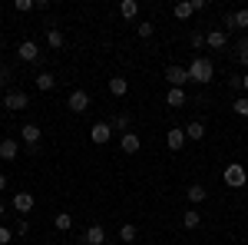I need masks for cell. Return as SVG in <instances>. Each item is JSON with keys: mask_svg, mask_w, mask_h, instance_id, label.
I'll use <instances>...</instances> for the list:
<instances>
[{"mask_svg": "<svg viewBox=\"0 0 248 245\" xmlns=\"http://www.w3.org/2000/svg\"><path fill=\"white\" fill-rule=\"evenodd\" d=\"M3 106H7L10 113H20V110L30 106V96L23 93V90H7V93H3Z\"/></svg>", "mask_w": 248, "mask_h": 245, "instance_id": "3957f363", "label": "cell"}, {"mask_svg": "<svg viewBox=\"0 0 248 245\" xmlns=\"http://www.w3.org/2000/svg\"><path fill=\"white\" fill-rule=\"evenodd\" d=\"M17 156H20V143L14 139V136L0 143V159H7V163H10V159H17Z\"/></svg>", "mask_w": 248, "mask_h": 245, "instance_id": "5bb4252c", "label": "cell"}, {"mask_svg": "<svg viewBox=\"0 0 248 245\" xmlns=\"http://www.w3.org/2000/svg\"><path fill=\"white\" fill-rule=\"evenodd\" d=\"M186 196H189V202H192V206H199V202H205V199H209V189H205V186H199V182H192V186L186 189Z\"/></svg>", "mask_w": 248, "mask_h": 245, "instance_id": "2e32d148", "label": "cell"}, {"mask_svg": "<svg viewBox=\"0 0 248 245\" xmlns=\"http://www.w3.org/2000/svg\"><path fill=\"white\" fill-rule=\"evenodd\" d=\"M189 43H192V50H202V47H205V33H199V30H195V33L189 37Z\"/></svg>", "mask_w": 248, "mask_h": 245, "instance_id": "f546056e", "label": "cell"}, {"mask_svg": "<svg viewBox=\"0 0 248 245\" xmlns=\"http://www.w3.org/2000/svg\"><path fill=\"white\" fill-rule=\"evenodd\" d=\"M136 235H139V229H136L133 222H126V226L119 229V242H126V245H129V242H136Z\"/></svg>", "mask_w": 248, "mask_h": 245, "instance_id": "484cf974", "label": "cell"}, {"mask_svg": "<svg viewBox=\"0 0 248 245\" xmlns=\"http://www.w3.org/2000/svg\"><path fill=\"white\" fill-rule=\"evenodd\" d=\"M109 126H113V132H129V126H133V116H129V113H116L113 119H109Z\"/></svg>", "mask_w": 248, "mask_h": 245, "instance_id": "e0dca14e", "label": "cell"}, {"mask_svg": "<svg viewBox=\"0 0 248 245\" xmlns=\"http://www.w3.org/2000/svg\"><path fill=\"white\" fill-rule=\"evenodd\" d=\"M46 43H50L53 50H63V43H66V40H63V30H57L53 23H46Z\"/></svg>", "mask_w": 248, "mask_h": 245, "instance_id": "ac0fdd59", "label": "cell"}, {"mask_svg": "<svg viewBox=\"0 0 248 245\" xmlns=\"http://www.w3.org/2000/svg\"><path fill=\"white\" fill-rule=\"evenodd\" d=\"M103 245H116V242H103Z\"/></svg>", "mask_w": 248, "mask_h": 245, "instance_id": "60d3db41", "label": "cell"}, {"mask_svg": "<svg viewBox=\"0 0 248 245\" xmlns=\"http://www.w3.org/2000/svg\"><path fill=\"white\" fill-rule=\"evenodd\" d=\"M109 93H113L116 99H119V96H126V93H129V83H126L123 76H113V80H109Z\"/></svg>", "mask_w": 248, "mask_h": 245, "instance_id": "7402d4cb", "label": "cell"}, {"mask_svg": "<svg viewBox=\"0 0 248 245\" xmlns=\"http://www.w3.org/2000/svg\"><path fill=\"white\" fill-rule=\"evenodd\" d=\"M14 7H17L20 14H27V10H33V0H17V3H14Z\"/></svg>", "mask_w": 248, "mask_h": 245, "instance_id": "1f68e13d", "label": "cell"}, {"mask_svg": "<svg viewBox=\"0 0 248 245\" xmlns=\"http://www.w3.org/2000/svg\"><path fill=\"white\" fill-rule=\"evenodd\" d=\"M235 27H238V30L248 27V10H235Z\"/></svg>", "mask_w": 248, "mask_h": 245, "instance_id": "4dcf8cb0", "label": "cell"}, {"mask_svg": "<svg viewBox=\"0 0 248 245\" xmlns=\"http://www.w3.org/2000/svg\"><path fill=\"white\" fill-rule=\"evenodd\" d=\"M212 76H215V63L209 57H195L189 63V80L192 83H209Z\"/></svg>", "mask_w": 248, "mask_h": 245, "instance_id": "6da1fadb", "label": "cell"}, {"mask_svg": "<svg viewBox=\"0 0 248 245\" xmlns=\"http://www.w3.org/2000/svg\"><path fill=\"white\" fill-rule=\"evenodd\" d=\"M7 83H10V70L0 66V90H7Z\"/></svg>", "mask_w": 248, "mask_h": 245, "instance_id": "d6a6232c", "label": "cell"}, {"mask_svg": "<svg viewBox=\"0 0 248 245\" xmlns=\"http://www.w3.org/2000/svg\"><path fill=\"white\" fill-rule=\"evenodd\" d=\"M225 27H235V10H232V14H225V17H222V30H225Z\"/></svg>", "mask_w": 248, "mask_h": 245, "instance_id": "e575fe53", "label": "cell"}, {"mask_svg": "<svg viewBox=\"0 0 248 245\" xmlns=\"http://www.w3.org/2000/svg\"><path fill=\"white\" fill-rule=\"evenodd\" d=\"M53 226H57V232H70L73 229V215L70 212H57L53 215Z\"/></svg>", "mask_w": 248, "mask_h": 245, "instance_id": "603a6c76", "label": "cell"}, {"mask_svg": "<svg viewBox=\"0 0 248 245\" xmlns=\"http://www.w3.org/2000/svg\"><path fill=\"white\" fill-rule=\"evenodd\" d=\"M222 182L229 189H242V186H248V169L242 166V163H229L225 169H222Z\"/></svg>", "mask_w": 248, "mask_h": 245, "instance_id": "7a4b0ae2", "label": "cell"}, {"mask_svg": "<svg viewBox=\"0 0 248 245\" xmlns=\"http://www.w3.org/2000/svg\"><path fill=\"white\" fill-rule=\"evenodd\" d=\"M109 139H113V126H109V123H93V126H90V143L103 146V143H109Z\"/></svg>", "mask_w": 248, "mask_h": 245, "instance_id": "8992f818", "label": "cell"}, {"mask_svg": "<svg viewBox=\"0 0 248 245\" xmlns=\"http://www.w3.org/2000/svg\"><path fill=\"white\" fill-rule=\"evenodd\" d=\"M3 189H7V176L0 172V192H3Z\"/></svg>", "mask_w": 248, "mask_h": 245, "instance_id": "74e56055", "label": "cell"}, {"mask_svg": "<svg viewBox=\"0 0 248 245\" xmlns=\"http://www.w3.org/2000/svg\"><path fill=\"white\" fill-rule=\"evenodd\" d=\"M136 14H139V3H136V0H123V3H119V17L133 20Z\"/></svg>", "mask_w": 248, "mask_h": 245, "instance_id": "cb8c5ba5", "label": "cell"}, {"mask_svg": "<svg viewBox=\"0 0 248 245\" xmlns=\"http://www.w3.org/2000/svg\"><path fill=\"white\" fill-rule=\"evenodd\" d=\"M53 86H57V76L50 73V70H40V73H37V90H40V93H50Z\"/></svg>", "mask_w": 248, "mask_h": 245, "instance_id": "9a60e30c", "label": "cell"}, {"mask_svg": "<svg viewBox=\"0 0 248 245\" xmlns=\"http://www.w3.org/2000/svg\"><path fill=\"white\" fill-rule=\"evenodd\" d=\"M33 206H37V199H33L30 192H17V196H14V212H23V215H27V212H33Z\"/></svg>", "mask_w": 248, "mask_h": 245, "instance_id": "7c38bea8", "label": "cell"}, {"mask_svg": "<svg viewBox=\"0 0 248 245\" xmlns=\"http://www.w3.org/2000/svg\"><path fill=\"white\" fill-rule=\"evenodd\" d=\"M182 130H186V139H195V143L205 139V123H199V119H192L189 126H182Z\"/></svg>", "mask_w": 248, "mask_h": 245, "instance_id": "d6986e66", "label": "cell"}, {"mask_svg": "<svg viewBox=\"0 0 248 245\" xmlns=\"http://www.w3.org/2000/svg\"><path fill=\"white\" fill-rule=\"evenodd\" d=\"M166 80H169V86L182 90L186 83H192L189 80V66H175V63H169V66H166Z\"/></svg>", "mask_w": 248, "mask_h": 245, "instance_id": "277c9868", "label": "cell"}, {"mask_svg": "<svg viewBox=\"0 0 248 245\" xmlns=\"http://www.w3.org/2000/svg\"><path fill=\"white\" fill-rule=\"evenodd\" d=\"M3 212H7V206H3V202H0V219H3Z\"/></svg>", "mask_w": 248, "mask_h": 245, "instance_id": "ab89813d", "label": "cell"}, {"mask_svg": "<svg viewBox=\"0 0 248 245\" xmlns=\"http://www.w3.org/2000/svg\"><path fill=\"white\" fill-rule=\"evenodd\" d=\"M119 149L126 152V156H136V152L142 149V139H139L136 132H123V139H119Z\"/></svg>", "mask_w": 248, "mask_h": 245, "instance_id": "30bf717a", "label": "cell"}, {"mask_svg": "<svg viewBox=\"0 0 248 245\" xmlns=\"http://www.w3.org/2000/svg\"><path fill=\"white\" fill-rule=\"evenodd\" d=\"M242 90H245V93H248V73L242 76Z\"/></svg>", "mask_w": 248, "mask_h": 245, "instance_id": "f35d334b", "label": "cell"}, {"mask_svg": "<svg viewBox=\"0 0 248 245\" xmlns=\"http://www.w3.org/2000/svg\"><path fill=\"white\" fill-rule=\"evenodd\" d=\"M232 110H235L238 116H245V119H248V96H238V99L232 103Z\"/></svg>", "mask_w": 248, "mask_h": 245, "instance_id": "f1b7e54d", "label": "cell"}, {"mask_svg": "<svg viewBox=\"0 0 248 245\" xmlns=\"http://www.w3.org/2000/svg\"><path fill=\"white\" fill-rule=\"evenodd\" d=\"M166 143H169L172 152H179L182 146H186V130H182V126H169V132H166Z\"/></svg>", "mask_w": 248, "mask_h": 245, "instance_id": "8fae6325", "label": "cell"}, {"mask_svg": "<svg viewBox=\"0 0 248 245\" xmlns=\"http://www.w3.org/2000/svg\"><path fill=\"white\" fill-rule=\"evenodd\" d=\"M235 57H238L242 66H248V37H242L238 43H235Z\"/></svg>", "mask_w": 248, "mask_h": 245, "instance_id": "4316f807", "label": "cell"}, {"mask_svg": "<svg viewBox=\"0 0 248 245\" xmlns=\"http://www.w3.org/2000/svg\"><path fill=\"white\" fill-rule=\"evenodd\" d=\"M0 245H10V229L0 226Z\"/></svg>", "mask_w": 248, "mask_h": 245, "instance_id": "836d02e7", "label": "cell"}, {"mask_svg": "<svg viewBox=\"0 0 248 245\" xmlns=\"http://www.w3.org/2000/svg\"><path fill=\"white\" fill-rule=\"evenodd\" d=\"M229 86L232 90H242V76H229Z\"/></svg>", "mask_w": 248, "mask_h": 245, "instance_id": "8d00e7d4", "label": "cell"}, {"mask_svg": "<svg viewBox=\"0 0 248 245\" xmlns=\"http://www.w3.org/2000/svg\"><path fill=\"white\" fill-rule=\"evenodd\" d=\"M103 242H106V229L99 226V222H93L83 232V239H79V245H103Z\"/></svg>", "mask_w": 248, "mask_h": 245, "instance_id": "ba28073f", "label": "cell"}, {"mask_svg": "<svg viewBox=\"0 0 248 245\" xmlns=\"http://www.w3.org/2000/svg\"><path fill=\"white\" fill-rule=\"evenodd\" d=\"M66 106H70L73 113H86V110H90V93H86V90H73L70 99H66Z\"/></svg>", "mask_w": 248, "mask_h": 245, "instance_id": "9c48e42d", "label": "cell"}, {"mask_svg": "<svg viewBox=\"0 0 248 245\" xmlns=\"http://www.w3.org/2000/svg\"><path fill=\"white\" fill-rule=\"evenodd\" d=\"M182 103H186V90H175V86H169V90H166V106L179 110Z\"/></svg>", "mask_w": 248, "mask_h": 245, "instance_id": "ffe728a7", "label": "cell"}, {"mask_svg": "<svg viewBox=\"0 0 248 245\" xmlns=\"http://www.w3.org/2000/svg\"><path fill=\"white\" fill-rule=\"evenodd\" d=\"M17 57L23 60V63H37V66L43 63V53H40V47L33 43V40H23V43H20V47H17Z\"/></svg>", "mask_w": 248, "mask_h": 245, "instance_id": "5b68a950", "label": "cell"}, {"mask_svg": "<svg viewBox=\"0 0 248 245\" xmlns=\"http://www.w3.org/2000/svg\"><path fill=\"white\" fill-rule=\"evenodd\" d=\"M199 226H202V212H199V209L182 212V229H199Z\"/></svg>", "mask_w": 248, "mask_h": 245, "instance_id": "44dd1931", "label": "cell"}, {"mask_svg": "<svg viewBox=\"0 0 248 245\" xmlns=\"http://www.w3.org/2000/svg\"><path fill=\"white\" fill-rule=\"evenodd\" d=\"M27 232H30V222H27V219H20V222H17V235H27Z\"/></svg>", "mask_w": 248, "mask_h": 245, "instance_id": "d590c367", "label": "cell"}, {"mask_svg": "<svg viewBox=\"0 0 248 245\" xmlns=\"http://www.w3.org/2000/svg\"><path fill=\"white\" fill-rule=\"evenodd\" d=\"M172 14H175L179 20H189L192 14H195V10H192V0H182V3H175V7H172Z\"/></svg>", "mask_w": 248, "mask_h": 245, "instance_id": "d4e9b609", "label": "cell"}, {"mask_svg": "<svg viewBox=\"0 0 248 245\" xmlns=\"http://www.w3.org/2000/svg\"><path fill=\"white\" fill-rule=\"evenodd\" d=\"M153 30H155V27L149 23V20H142V23H136V37H139V40H149V37H153Z\"/></svg>", "mask_w": 248, "mask_h": 245, "instance_id": "83f0119b", "label": "cell"}, {"mask_svg": "<svg viewBox=\"0 0 248 245\" xmlns=\"http://www.w3.org/2000/svg\"><path fill=\"white\" fill-rule=\"evenodd\" d=\"M225 43H229L225 30H209V33H205V47H209V50H225Z\"/></svg>", "mask_w": 248, "mask_h": 245, "instance_id": "4fadbf2b", "label": "cell"}, {"mask_svg": "<svg viewBox=\"0 0 248 245\" xmlns=\"http://www.w3.org/2000/svg\"><path fill=\"white\" fill-rule=\"evenodd\" d=\"M20 139L27 143V149H30V152H37V146H40V126H37V123L20 126Z\"/></svg>", "mask_w": 248, "mask_h": 245, "instance_id": "52a82bcc", "label": "cell"}, {"mask_svg": "<svg viewBox=\"0 0 248 245\" xmlns=\"http://www.w3.org/2000/svg\"><path fill=\"white\" fill-rule=\"evenodd\" d=\"M0 47H3V40H0Z\"/></svg>", "mask_w": 248, "mask_h": 245, "instance_id": "b9f144b4", "label": "cell"}]
</instances>
